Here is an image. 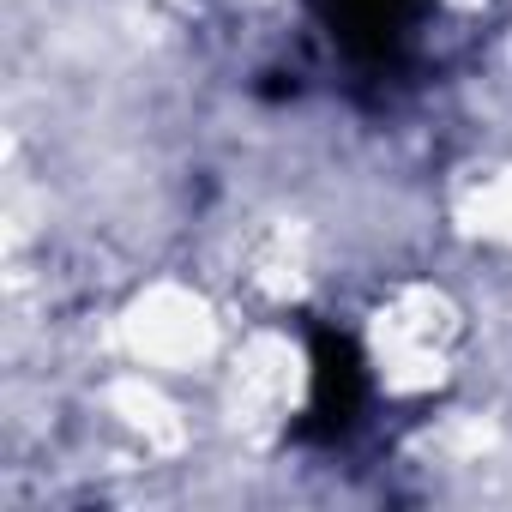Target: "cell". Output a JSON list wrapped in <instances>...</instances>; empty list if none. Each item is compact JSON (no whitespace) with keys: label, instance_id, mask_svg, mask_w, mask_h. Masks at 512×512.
Listing matches in <instances>:
<instances>
[{"label":"cell","instance_id":"1","mask_svg":"<svg viewBox=\"0 0 512 512\" xmlns=\"http://www.w3.org/2000/svg\"><path fill=\"white\" fill-rule=\"evenodd\" d=\"M314 7L356 61H392L410 31V0H314Z\"/></svg>","mask_w":512,"mask_h":512},{"label":"cell","instance_id":"2","mask_svg":"<svg viewBox=\"0 0 512 512\" xmlns=\"http://www.w3.org/2000/svg\"><path fill=\"white\" fill-rule=\"evenodd\" d=\"M356 392H362L356 356H350V350H344L338 338H320V404H314V416H320V428H326V434L350 428Z\"/></svg>","mask_w":512,"mask_h":512}]
</instances>
